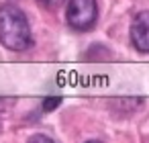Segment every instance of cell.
Wrapping results in <instances>:
<instances>
[{"label":"cell","instance_id":"cell-1","mask_svg":"<svg viewBox=\"0 0 149 143\" xmlns=\"http://www.w3.org/2000/svg\"><path fill=\"white\" fill-rule=\"evenodd\" d=\"M0 43L13 51H25L33 43L25 13L13 4L0 6Z\"/></svg>","mask_w":149,"mask_h":143},{"label":"cell","instance_id":"cell-2","mask_svg":"<svg viewBox=\"0 0 149 143\" xmlns=\"http://www.w3.org/2000/svg\"><path fill=\"white\" fill-rule=\"evenodd\" d=\"M65 19L76 31H88L98 19V2L96 0H70Z\"/></svg>","mask_w":149,"mask_h":143},{"label":"cell","instance_id":"cell-3","mask_svg":"<svg viewBox=\"0 0 149 143\" xmlns=\"http://www.w3.org/2000/svg\"><path fill=\"white\" fill-rule=\"evenodd\" d=\"M131 41L137 51L149 53V10L139 13L131 25Z\"/></svg>","mask_w":149,"mask_h":143},{"label":"cell","instance_id":"cell-4","mask_svg":"<svg viewBox=\"0 0 149 143\" xmlns=\"http://www.w3.org/2000/svg\"><path fill=\"white\" fill-rule=\"evenodd\" d=\"M59 104H61V98H59V96L47 98V100H43V110H53V108L59 106Z\"/></svg>","mask_w":149,"mask_h":143},{"label":"cell","instance_id":"cell-5","mask_svg":"<svg viewBox=\"0 0 149 143\" xmlns=\"http://www.w3.org/2000/svg\"><path fill=\"white\" fill-rule=\"evenodd\" d=\"M37 2H39L43 8H49V10H53V8L61 6V2H63V0H37Z\"/></svg>","mask_w":149,"mask_h":143},{"label":"cell","instance_id":"cell-6","mask_svg":"<svg viewBox=\"0 0 149 143\" xmlns=\"http://www.w3.org/2000/svg\"><path fill=\"white\" fill-rule=\"evenodd\" d=\"M29 141H53L51 137H45V135H33Z\"/></svg>","mask_w":149,"mask_h":143}]
</instances>
